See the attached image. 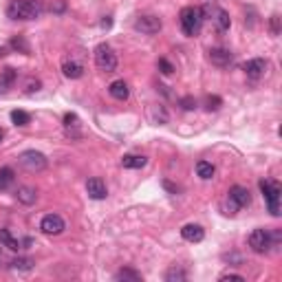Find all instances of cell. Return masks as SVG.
Here are the masks:
<instances>
[{"instance_id": "30", "label": "cell", "mask_w": 282, "mask_h": 282, "mask_svg": "<svg viewBox=\"0 0 282 282\" xmlns=\"http://www.w3.org/2000/svg\"><path fill=\"white\" fill-rule=\"evenodd\" d=\"M179 106H181L183 111H194V108H196V99L194 97H183L181 101H179Z\"/></svg>"}, {"instance_id": "4", "label": "cell", "mask_w": 282, "mask_h": 282, "mask_svg": "<svg viewBox=\"0 0 282 282\" xmlns=\"http://www.w3.org/2000/svg\"><path fill=\"white\" fill-rule=\"evenodd\" d=\"M252 203V194H249L247 188H242V185H234V188H229L227 192V205H229V211L227 214H236V209L245 207V205Z\"/></svg>"}, {"instance_id": "24", "label": "cell", "mask_w": 282, "mask_h": 282, "mask_svg": "<svg viewBox=\"0 0 282 282\" xmlns=\"http://www.w3.org/2000/svg\"><path fill=\"white\" fill-rule=\"evenodd\" d=\"M16 78L18 75H16L14 68H5L3 73H0V88H9L16 82Z\"/></svg>"}, {"instance_id": "8", "label": "cell", "mask_w": 282, "mask_h": 282, "mask_svg": "<svg viewBox=\"0 0 282 282\" xmlns=\"http://www.w3.org/2000/svg\"><path fill=\"white\" fill-rule=\"evenodd\" d=\"M64 229H66V223H64L60 214H47L40 221V232L47 236H60Z\"/></svg>"}, {"instance_id": "3", "label": "cell", "mask_w": 282, "mask_h": 282, "mask_svg": "<svg viewBox=\"0 0 282 282\" xmlns=\"http://www.w3.org/2000/svg\"><path fill=\"white\" fill-rule=\"evenodd\" d=\"M95 66L99 70H104V73H113V70L117 68V55H115L111 44H106V42L97 44V49H95Z\"/></svg>"}, {"instance_id": "1", "label": "cell", "mask_w": 282, "mask_h": 282, "mask_svg": "<svg viewBox=\"0 0 282 282\" xmlns=\"http://www.w3.org/2000/svg\"><path fill=\"white\" fill-rule=\"evenodd\" d=\"M42 11L44 7L40 0H11L7 5V16L11 20H36Z\"/></svg>"}, {"instance_id": "10", "label": "cell", "mask_w": 282, "mask_h": 282, "mask_svg": "<svg viewBox=\"0 0 282 282\" xmlns=\"http://www.w3.org/2000/svg\"><path fill=\"white\" fill-rule=\"evenodd\" d=\"M86 192H88V196H91L93 201H104V198L108 196V188H106V183L101 181L99 177L88 179V181H86Z\"/></svg>"}, {"instance_id": "38", "label": "cell", "mask_w": 282, "mask_h": 282, "mask_svg": "<svg viewBox=\"0 0 282 282\" xmlns=\"http://www.w3.org/2000/svg\"><path fill=\"white\" fill-rule=\"evenodd\" d=\"M5 53H7V51H5V49H0V57H3Z\"/></svg>"}, {"instance_id": "13", "label": "cell", "mask_w": 282, "mask_h": 282, "mask_svg": "<svg viewBox=\"0 0 282 282\" xmlns=\"http://www.w3.org/2000/svg\"><path fill=\"white\" fill-rule=\"evenodd\" d=\"M62 73H64V78H68V80H80L82 75H84V64L78 62V60H64L62 62Z\"/></svg>"}, {"instance_id": "33", "label": "cell", "mask_w": 282, "mask_h": 282, "mask_svg": "<svg viewBox=\"0 0 282 282\" xmlns=\"http://www.w3.org/2000/svg\"><path fill=\"white\" fill-rule=\"evenodd\" d=\"M219 280H221V282H225V280H238V282H242L245 278H242V275H238V273H223Z\"/></svg>"}, {"instance_id": "22", "label": "cell", "mask_w": 282, "mask_h": 282, "mask_svg": "<svg viewBox=\"0 0 282 282\" xmlns=\"http://www.w3.org/2000/svg\"><path fill=\"white\" fill-rule=\"evenodd\" d=\"M115 280H124V282H141V273L134 271V269H119L117 273H115Z\"/></svg>"}, {"instance_id": "37", "label": "cell", "mask_w": 282, "mask_h": 282, "mask_svg": "<svg viewBox=\"0 0 282 282\" xmlns=\"http://www.w3.org/2000/svg\"><path fill=\"white\" fill-rule=\"evenodd\" d=\"M3 137H5V130H3V128H0V144H3Z\"/></svg>"}, {"instance_id": "32", "label": "cell", "mask_w": 282, "mask_h": 282, "mask_svg": "<svg viewBox=\"0 0 282 282\" xmlns=\"http://www.w3.org/2000/svg\"><path fill=\"white\" fill-rule=\"evenodd\" d=\"M11 47H14V49H20L22 53H29V47H27V42H24L22 38H14V42H11Z\"/></svg>"}, {"instance_id": "27", "label": "cell", "mask_w": 282, "mask_h": 282, "mask_svg": "<svg viewBox=\"0 0 282 282\" xmlns=\"http://www.w3.org/2000/svg\"><path fill=\"white\" fill-rule=\"evenodd\" d=\"M11 269H16V271H31V269H33V260L16 258V260H11Z\"/></svg>"}, {"instance_id": "28", "label": "cell", "mask_w": 282, "mask_h": 282, "mask_svg": "<svg viewBox=\"0 0 282 282\" xmlns=\"http://www.w3.org/2000/svg\"><path fill=\"white\" fill-rule=\"evenodd\" d=\"M223 106V99L219 97V95H209L207 99H205V108L211 113V111H219V108Z\"/></svg>"}, {"instance_id": "14", "label": "cell", "mask_w": 282, "mask_h": 282, "mask_svg": "<svg viewBox=\"0 0 282 282\" xmlns=\"http://www.w3.org/2000/svg\"><path fill=\"white\" fill-rule=\"evenodd\" d=\"M181 236L188 242H201L205 238V229L201 225H196V223H188V225L181 227Z\"/></svg>"}, {"instance_id": "29", "label": "cell", "mask_w": 282, "mask_h": 282, "mask_svg": "<svg viewBox=\"0 0 282 282\" xmlns=\"http://www.w3.org/2000/svg\"><path fill=\"white\" fill-rule=\"evenodd\" d=\"M159 68H161L163 75H172V73H174V66H172V64L165 60V57H161V60H159Z\"/></svg>"}, {"instance_id": "16", "label": "cell", "mask_w": 282, "mask_h": 282, "mask_svg": "<svg viewBox=\"0 0 282 282\" xmlns=\"http://www.w3.org/2000/svg\"><path fill=\"white\" fill-rule=\"evenodd\" d=\"M82 121H80V117L75 113H66L64 115V130H66L70 137H80L82 134Z\"/></svg>"}, {"instance_id": "17", "label": "cell", "mask_w": 282, "mask_h": 282, "mask_svg": "<svg viewBox=\"0 0 282 282\" xmlns=\"http://www.w3.org/2000/svg\"><path fill=\"white\" fill-rule=\"evenodd\" d=\"M146 163H148V159L144 155H124V159H121V165L128 170H139V168H144Z\"/></svg>"}, {"instance_id": "20", "label": "cell", "mask_w": 282, "mask_h": 282, "mask_svg": "<svg viewBox=\"0 0 282 282\" xmlns=\"http://www.w3.org/2000/svg\"><path fill=\"white\" fill-rule=\"evenodd\" d=\"M214 172H216V168L209 161H198L196 163V174L201 177L203 181H209V179L214 177Z\"/></svg>"}, {"instance_id": "25", "label": "cell", "mask_w": 282, "mask_h": 282, "mask_svg": "<svg viewBox=\"0 0 282 282\" xmlns=\"http://www.w3.org/2000/svg\"><path fill=\"white\" fill-rule=\"evenodd\" d=\"M165 280H168V282H183L185 280V271L181 267L174 265V267H170L168 271H165Z\"/></svg>"}, {"instance_id": "34", "label": "cell", "mask_w": 282, "mask_h": 282, "mask_svg": "<svg viewBox=\"0 0 282 282\" xmlns=\"http://www.w3.org/2000/svg\"><path fill=\"white\" fill-rule=\"evenodd\" d=\"M33 91H40V82H38V80H29L27 82V93H33Z\"/></svg>"}, {"instance_id": "12", "label": "cell", "mask_w": 282, "mask_h": 282, "mask_svg": "<svg viewBox=\"0 0 282 282\" xmlns=\"http://www.w3.org/2000/svg\"><path fill=\"white\" fill-rule=\"evenodd\" d=\"M234 60V53L229 49H223V47H216V49H211L209 51V62L214 64V66H229Z\"/></svg>"}, {"instance_id": "5", "label": "cell", "mask_w": 282, "mask_h": 282, "mask_svg": "<svg viewBox=\"0 0 282 282\" xmlns=\"http://www.w3.org/2000/svg\"><path fill=\"white\" fill-rule=\"evenodd\" d=\"M260 190H262V196H265V201L269 205V211H271L273 216H278L280 214V183H275V181H260Z\"/></svg>"}, {"instance_id": "21", "label": "cell", "mask_w": 282, "mask_h": 282, "mask_svg": "<svg viewBox=\"0 0 282 282\" xmlns=\"http://www.w3.org/2000/svg\"><path fill=\"white\" fill-rule=\"evenodd\" d=\"M16 181V174L11 168H0V190H9Z\"/></svg>"}, {"instance_id": "23", "label": "cell", "mask_w": 282, "mask_h": 282, "mask_svg": "<svg viewBox=\"0 0 282 282\" xmlns=\"http://www.w3.org/2000/svg\"><path fill=\"white\" fill-rule=\"evenodd\" d=\"M214 20L216 24H219V31H227L229 29V24H232V20H229V14L225 9H214Z\"/></svg>"}, {"instance_id": "15", "label": "cell", "mask_w": 282, "mask_h": 282, "mask_svg": "<svg viewBox=\"0 0 282 282\" xmlns=\"http://www.w3.org/2000/svg\"><path fill=\"white\" fill-rule=\"evenodd\" d=\"M108 93H111L115 99H119V101H126L128 97H130V88H128V84L124 80H115L113 84L108 86Z\"/></svg>"}, {"instance_id": "26", "label": "cell", "mask_w": 282, "mask_h": 282, "mask_svg": "<svg viewBox=\"0 0 282 282\" xmlns=\"http://www.w3.org/2000/svg\"><path fill=\"white\" fill-rule=\"evenodd\" d=\"M11 121H14L16 126H29L31 115L24 113V111H11Z\"/></svg>"}, {"instance_id": "36", "label": "cell", "mask_w": 282, "mask_h": 282, "mask_svg": "<svg viewBox=\"0 0 282 282\" xmlns=\"http://www.w3.org/2000/svg\"><path fill=\"white\" fill-rule=\"evenodd\" d=\"M111 27H113V20H111V16H108L101 20V29H111Z\"/></svg>"}, {"instance_id": "18", "label": "cell", "mask_w": 282, "mask_h": 282, "mask_svg": "<svg viewBox=\"0 0 282 282\" xmlns=\"http://www.w3.org/2000/svg\"><path fill=\"white\" fill-rule=\"evenodd\" d=\"M0 242H3L7 249H11V252H18V249H22V242L18 240V238H14L9 229H0Z\"/></svg>"}, {"instance_id": "7", "label": "cell", "mask_w": 282, "mask_h": 282, "mask_svg": "<svg viewBox=\"0 0 282 282\" xmlns=\"http://www.w3.org/2000/svg\"><path fill=\"white\" fill-rule=\"evenodd\" d=\"M271 245H273V238H271V234H269L267 229L258 227V229H254V232L249 234V247H252V252L267 254Z\"/></svg>"}, {"instance_id": "11", "label": "cell", "mask_w": 282, "mask_h": 282, "mask_svg": "<svg viewBox=\"0 0 282 282\" xmlns=\"http://www.w3.org/2000/svg\"><path fill=\"white\" fill-rule=\"evenodd\" d=\"M242 70L247 73L249 80H260L262 75H265V70H267V60H262V57H254V60L245 62Z\"/></svg>"}, {"instance_id": "6", "label": "cell", "mask_w": 282, "mask_h": 282, "mask_svg": "<svg viewBox=\"0 0 282 282\" xmlns=\"http://www.w3.org/2000/svg\"><path fill=\"white\" fill-rule=\"evenodd\" d=\"M18 161H20V165L27 172H42L44 168H47V157H44L42 152H38V150L22 152V155L18 157Z\"/></svg>"}, {"instance_id": "19", "label": "cell", "mask_w": 282, "mask_h": 282, "mask_svg": "<svg viewBox=\"0 0 282 282\" xmlns=\"http://www.w3.org/2000/svg\"><path fill=\"white\" fill-rule=\"evenodd\" d=\"M16 198H18L20 203H24V205H31V203H36L38 192H36L33 188H27V185H22V188H18Z\"/></svg>"}, {"instance_id": "2", "label": "cell", "mask_w": 282, "mask_h": 282, "mask_svg": "<svg viewBox=\"0 0 282 282\" xmlns=\"http://www.w3.org/2000/svg\"><path fill=\"white\" fill-rule=\"evenodd\" d=\"M179 22H181V29L185 36L194 38L198 31H201L203 24V11L198 7H183L181 14H179Z\"/></svg>"}, {"instance_id": "35", "label": "cell", "mask_w": 282, "mask_h": 282, "mask_svg": "<svg viewBox=\"0 0 282 282\" xmlns=\"http://www.w3.org/2000/svg\"><path fill=\"white\" fill-rule=\"evenodd\" d=\"M163 188H165V190H170V192H174V194L179 192V188H177V185H172V183L168 181V179H165V181H163Z\"/></svg>"}, {"instance_id": "9", "label": "cell", "mask_w": 282, "mask_h": 282, "mask_svg": "<svg viewBox=\"0 0 282 282\" xmlns=\"http://www.w3.org/2000/svg\"><path fill=\"white\" fill-rule=\"evenodd\" d=\"M161 27H163V22H161V18H157V16H139L137 20H134V29L141 31V33H146V36L159 33Z\"/></svg>"}, {"instance_id": "31", "label": "cell", "mask_w": 282, "mask_h": 282, "mask_svg": "<svg viewBox=\"0 0 282 282\" xmlns=\"http://www.w3.org/2000/svg\"><path fill=\"white\" fill-rule=\"evenodd\" d=\"M269 27H271V36H278L280 33V16L273 14L271 20H269Z\"/></svg>"}]
</instances>
